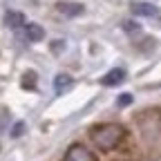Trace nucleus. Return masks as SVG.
<instances>
[{
    "mask_svg": "<svg viewBox=\"0 0 161 161\" xmlns=\"http://www.w3.org/2000/svg\"><path fill=\"white\" fill-rule=\"evenodd\" d=\"M123 136H125V130L119 123H105V125H98L92 130V141L101 150H114Z\"/></svg>",
    "mask_w": 161,
    "mask_h": 161,
    "instance_id": "f257e3e1",
    "label": "nucleus"
},
{
    "mask_svg": "<svg viewBox=\"0 0 161 161\" xmlns=\"http://www.w3.org/2000/svg\"><path fill=\"white\" fill-rule=\"evenodd\" d=\"M56 9H58V14H63V16H67V18L80 16V14L85 11V7H83V5H78V3H58Z\"/></svg>",
    "mask_w": 161,
    "mask_h": 161,
    "instance_id": "20e7f679",
    "label": "nucleus"
},
{
    "mask_svg": "<svg viewBox=\"0 0 161 161\" xmlns=\"http://www.w3.org/2000/svg\"><path fill=\"white\" fill-rule=\"evenodd\" d=\"M34 85H36V74H34V72H27V74H25V80H23V87L29 90V87H34Z\"/></svg>",
    "mask_w": 161,
    "mask_h": 161,
    "instance_id": "1a4fd4ad",
    "label": "nucleus"
},
{
    "mask_svg": "<svg viewBox=\"0 0 161 161\" xmlns=\"http://www.w3.org/2000/svg\"><path fill=\"white\" fill-rule=\"evenodd\" d=\"M123 80H125V69L114 67V69H110L103 78H101V83L108 85V87H114V85H119V83H123Z\"/></svg>",
    "mask_w": 161,
    "mask_h": 161,
    "instance_id": "7ed1b4c3",
    "label": "nucleus"
},
{
    "mask_svg": "<svg viewBox=\"0 0 161 161\" xmlns=\"http://www.w3.org/2000/svg\"><path fill=\"white\" fill-rule=\"evenodd\" d=\"M72 85H74V78L69 74H58L54 78V92L56 94H65L67 90H72Z\"/></svg>",
    "mask_w": 161,
    "mask_h": 161,
    "instance_id": "39448f33",
    "label": "nucleus"
},
{
    "mask_svg": "<svg viewBox=\"0 0 161 161\" xmlns=\"http://www.w3.org/2000/svg\"><path fill=\"white\" fill-rule=\"evenodd\" d=\"M132 14L134 16H148V18H152V16H159V7H154L150 3H134L132 5Z\"/></svg>",
    "mask_w": 161,
    "mask_h": 161,
    "instance_id": "423d86ee",
    "label": "nucleus"
},
{
    "mask_svg": "<svg viewBox=\"0 0 161 161\" xmlns=\"http://www.w3.org/2000/svg\"><path fill=\"white\" fill-rule=\"evenodd\" d=\"M63 161H96V157H94V152L87 150L85 146L76 143V146H72V148L67 150V154L63 157Z\"/></svg>",
    "mask_w": 161,
    "mask_h": 161,
    "instance_id": "f03ea898",
    "label": "nucleus"
},
{
    "mask_svg": "<svg viewBox=\"0 0 161 161\" xmlns=\"http://www.w3.org/2000/svg\"><path fill=\"white\" fill-rule=\"evenodd\" d=\"M132 103V94H121L119 98H116V105L119 108H125V105H130Z\"/></svg>",
    "mask_w": 161,
    "mask_h": 161,
    "instance_id": "9d476101",
    "label": "nucleus"
},
{
    "mask_svg": "<svg viewBox=\"0 0 161 161\" xmlns=\"http://www.w3.org/2000/svg\"><path fill=\"white\" fill-rule=\"evenodd\" d=\"M25 36L31 43H38V40L45 38V29L40 25H36V23H25Z\"/></svg>",
    "mask_w": 161,
    "mask_h": 161,
    "instance_id": "0eeeda50",
    "label": "nucleus"
},
{
    "mask_svg": "<svg viewBox=\"0 0 161 161\" xmlns=\"http://www.w3.org/2000/svg\"><path fill=\"white\" fill-rule=\"evenodd\" d=\"M123 29H125V31H130V34H132V31H139V29H141V27H139V25H136V23H132V20H128V23H123Z\"/></svg>",
    "mask_w": 161,
    "mask_h": 161,
    "instance_id": "f8f14e48",
    "label": "nucleus"
},
{
    "mask_svg": "<svg viewBox=\"0 0 161 161\" xmlns=\"http://www.w3.org/2000/svg\"><path fill=\"white\" fill-rule=\"evenodd\" d=\"M5 25L11 27V29L25 27V16L20 14V11H7V14H5Z\"/></svg>",
    "mask_w": 161,
    "mask_h": 161,
    "instance_id": "6e6552de",
    "label": "nucleus"
},
{
    "mask_svg": "<svg viewBox=\"0 0 161 161\" xmlns=\"http://www.w3.org/2000/svg\"><path fill=\"white\" fill-rule=\"evenodd\" d=\"M23 130H25V123H23V121H18V123L11 128V136H20V134H23Z\"/></svg>",
    "mask_w": 161,
    "mask_h": 161,
    "instance_id": "9b49d317",
    "label": "nucleus"
}]
</instances>
